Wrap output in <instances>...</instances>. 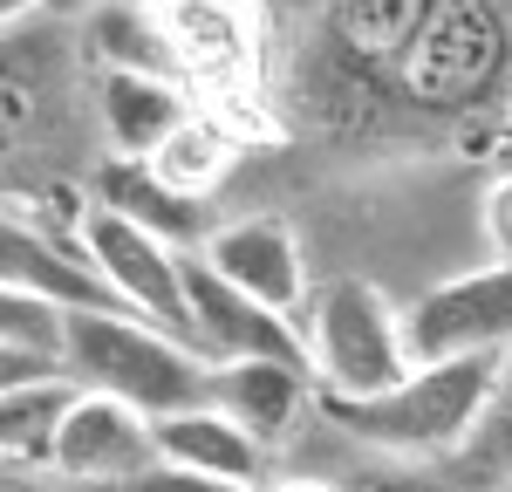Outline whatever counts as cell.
Listing matches in <instances>:
<instances>
[{"label":"cell","instance_id":"cell-27","mask_svg":"<svg viewBox=\"0 0 512 492\" xmlns=\"http://www.w3.org/2000/svg\"><path fill=\"white\" fill-rule=\"evenodd\" d=\"M287 492H342V486H321V479H287Z\"/></svg>","mask_w":512,"mask_h":492},{"label":"cell","instance_id":"cell-2","mask_svg":"<svg viewBox=\"0 0 512 492\" xmlns=\"http://www.w3.org/2000/svg\"><path fill=\"white\" fill-rule=\"evenodd\" d=\"M69 369L82 390L144 410L151 424L212 404V363L192 342L137 322V315H76L69 322Z\"/></svg>","mask_w":512,"mask_h":492},{"label":"cell","instance_id":"cell-1","mask_svg":"<svg viewBox=\"0 0 512 492\" xmlns=\"http://www.w3.org/2000/svg\"><path fill=\"white\" fill-rule=\"evenodd\" d=\"M506 356H465V363H424L396 383L390 397L369 404H328L335 431L369 451L390 458H458L465 438L478 431V417L499 390Z\"/></svg>","mask_w":512,"mask_h":492},{"label":"cell","instance_id":"cell-9","mask_svg":"<svg viewBox=\"0 0 512 492\" xmlns=\"http://www.w3.org/2000/svg\"><path fill=\"white\" fill-rule=\"evenodd\" d=\"M158 424L144 410L117 404V397H96L82 390L62 438H55V472L76 479V486H144L158 472Z\"/></svg>","mask_w":512,"mask_h":492},{"label":"cell","instance_id":"cell-23","mask_svg":"<svg viewBox=\"0 0 512 492\" xmlns=\"http://www.w3.org/2000/svg\"><path fill=\"white\" fill-rule=\"evenodd\" d=\"M349 492H424L410 472H390V479H362V486H349Z\"/></svg>","mask_w":512,"mask_h":492},{"label":"cell","instance_id":"cell-6","mask_svg":"<svg viewBox=\"0 0 512 492\" xmlns=\"http://www.w3.org/2000/svg\"><path fill=\"white\" fill-rule=\"evenodd\" d=\"M82 246H89V260L103 267V281L130 301L137 322H151V328H164V335H178V342L198 349L192 301H185V253H178V246H164L158 233H144L137 219H123L110 205L89 212ZM198 356H205V349H198Z\"/></svg>","mask_w":512,"mask_h":492},{"label":"cell","instance_id":"cell-22","mask_svg":"<svg viewBox=\"0 0 512 492\" xmlns=\"http://www.w3.org/2000/svg\"><path fill=\"white\" fill-rule=\"evenodd\" d=\"M137 492H253V486H233V479H205V472H171V465H158V472H151Z\"/></svg>","mask_w":512,"mask_h":492},{"label":"cell","instance_id":"cell-11","mask_svg":"<svg viewBox=\"0 0 512 492\" xmlns=\"http://www.w3.org/2000/svg\"><path fill=\"white\" fill-rule=\"evenodd\" d=\"M239 294H253V301H267L274 315H308V267H301V240H294V226H280V219H239L226 233H212V240L198 246Z\"/></svg>","mask_w":512,"mask_h":492},{"label":"cell","instance_id":"cell-14","mask_svg":"<svg viewBox=\"0 0 512 492\" xmlns=\"http://www.w3.org/2000/svg\"><path fill=\"white\" fill-rule=\"evenodd\" d=\"M158 458L171 472H205V479H233V486H253L260 465H267V445L253 431H239L226 410H178V417H158Z\"/></svg>","mask_w":512,"mask_h":492},{"label":"cell","instance_id":"cell-10","mask_svg":"<svg viewBox=\"0 0 512 492\" xmlns=\"http://www.w3.org/2000/svg\"><path fill=\"white\" fill-rule=\"evenodd\" d=\"M0 281H7V294H35V301H55L69 315H130V301L103 281L89 246H62L55 233H41L14 212L0 226Z\"/></svg>","mask_w":512,"mask_h":492},{"label":"cell","instance_id":"cell-12","mask_svg":"<svg viewBox=\"0 0 512 492\" xmlns=\"http://www.w3.org/2000/svg\"><path fill=\"white\" fill-rule=\"evenodd\" d=\"M315 369L301 363H212V410H226L260 445H287L308 417Z\"/></svg>","mask_w":512,"mask_h":492},{"label":"cell","instance_id":"cell-28","mask_svg":"<svg viewBox=\"0 0 512 492\" xmlns=\"http://www.w3.org/2000/svg\"><path fill=\"white\" fill-rule=\"evenodd\" d=\"M492 492H512V479H506V486H492Z\"/></svg>","mask_w":512,"mask_h":492},{"label":"cell","instance_id":"cell-18","mask_svg":"<svg viewBox=\"0 0 512 492\" xmlns=\"http://www.w3.org/2000/svg\"><path fill=\"white\" fill-rule=\"evenodd\" d=\"M89 48L103 55V76H178L171 41H164V14L144 0H110L103 14H89Z\"/></svg>","mask_w":512,"mask_h":492},{"label":"cell","instance_id":"cell-15","mask_svg":"<svg viewBox=\"0 0 512 492\" xmlns=\"http://www.w3.org/2000/svg\"><path fill=\"white\" fill-rule=\"evenodd\" d=\"M233 158H239V130H233V117L219 110V103H198L192 117L178 123V137L164 144L158 158H151V171H158L164 185L178 192V199H212L219 192V178L233 171Z\"/></svg>","mask_w":512,"mask_h":492},{"label":"cell","instance_id":"cell-16","mask_svg":"<svg viewBox=\"0 0 512 492\" xmlns=\"http://www.w3.org/2000/svg\"><path fill=\"white\" fill-rule=\"evenodd\" d=\"M82 383H35V390H7L0 397V451H7V472H41L55 465V438L76 410Z\"/></svg>","mask_w":512,"mask_h":492},{"label":"cell","instance_id":"cell-25","mask_svg":"<svg viewBox=\"0 0 512 492\" xmlns=\"http://www.w3.org/2000/svg\"><path fill=\"white\" fill-rule=\"evenodd\" d=\"M110 0H48V14H103Z\"/></svg>","mask_w":512,"mask_h":492},{"label":"cell","instance_id":"cell-4","mask_svg":"<svg viewBox=\"0 0 512 492\" xmlns=\"http://www.w3.org/2000/svg\"><path fill=\"white\" fill-rule=\"evenodd\" d=\"M512 62V35L492 0H437L424 35L396 62V89L424 110H472L485 103Z\"/></svg>","mask_w":512,"mask_h":492},{"label":"cell","instance_id":"cell-24","mask_svg":"<svg viewBox=\"0 0 512 492\" xmlns=\"http://www.w3.org/2000/svg\"><path fill=\"white\" fill-rule=\"evenodd\" d=\"M35 7H48V0H0V21H7V35H14V21H28Z\"/></svg>","mask_w":512,"mask_h":492},{"label":"cell","instance_id":"cell-20","mask_svg":"<svg viewBox=\"0 0 512 492\" xmlns=\"http://www.w3.org/2000/svg\"><path fill=\"white\" fill-rule=\"evenodd\" d=\"M451 472L478 492H492V486L512 479V363L499 369V390H492V404L478 417V431L465 438V451L451 458Z\"/></svg>","mask_w":512,"mask_h":492},{"label":"cell","instance_id":"cell-26","mask_svg":"<svg viewBox=\"0 0 512 492\" xmlns=\"http://www.w3.org/2000/svg\"><path fill=\"white\" fill-rule=\"evenodd\" d=\"M7 492H48V486H41L35 472H7Z\"/></svg>","mask_w":512,"mask_h":492},{"label":"cell","instance_id":"cell-3","mask_svg":"<svg viewBox=\"0 0 512 492\" xmlns=\"http://www.w3.org/2000/svg\"><path fill=\"white\" fill-rule=\"evenodd\" d=\"M308 363H315L321 404H369V397H390L396 383L410 376V335L403 315L376 294L369 281H328L315 287L308 315Z\"/></svg>","mask_w":512,"mask_h":492},{"label":"cell","instance_id":"cell-21","mask_svg":"<svg viewBox=\"0 0 512 492\" xmlns=\"http://www.w3.org/2000/svg\"><path fill=\"white\" fill-rule=\"evenodd\" d=\"M485 246H492V260H512V171L485 185Z\"/></svg>","mask_w":512,"mask_h":492},{"label":"cell","instance_id":"cell-5","mask_svg":"<svg viewBox=\"0 0 512 492\" xmlns=\"http://www.w3.org/2000/svg\"><path fill=\"white\" fill-rule=\"evenodd\" d=\"M410 363H465V356H512V260L431 287L403 308Z\"/></svg>","mask_w":512,"mask_h":492},{"label":"cell","instance_id":"cell-19","mask_svg":"<svg viewBox=\"0 0 512 492\" xmlns=\"http://www.w3.org/2000/svg\"><path fill=\"white\" fill-rule=\"evenodd\" d=\"M437 0H335V35L349 55L362 62H403L410 55V41L424 35V21H431Z\"/></svg>","mask_w":512,"mask_h":492},{"label":"cell","instance_id":"cell-17","mask_svg":"<svg viewBox=\"0 0 512 492\" xmlns=\"http://www.w3.org/2000/svg\"><path fill=\"white\" fill-rule=\"evenodd\" d=\"M103 205L123 212V219H137L144 233H158L164 246L198 253V226H205V219H198V205L178 199L151 164H110V171H103Z\"/></svg>","mask_w":512,"mask_h":492},{"label":"cell","instance_id":"cell-13","mask_svg":"<svg viewBox=\"0 0 512 492\" xmlns=\"http://www.w3.org/2000/svg\"><path fill=\"white\" fill-rule=\"evenodd\" d=\"M96 103H103V130L123 151V164H151L178 137V123L198 110L178 76H103Z\"/></svg>","mask_w":512,"mask_h":492},{"label":"cell","instance_id":"cell-8","mask_svg":"<svg viewBox=\"0 0 512 492\" xmlns=\"http://www.w3.org/2000/svg\"><path fill=\"white\" fill-rule=\"evenodd\" d=\"M164 41L192 96H246L260 76V7L253 0H164Z\"/></svg>","mask_w":512,"mask_h":492},{"label":"cell","instance_id":"cell-7","mask_svg":"<svg viewBox=\"0 0 512 492\" xmlns=\"http://www.w3.org/2000/svg\"><path fill=\"white\" fill-rule=\"evenodd\" d=\"M185 301H192V328L205 363H308V335L294 315H274L267 301L239 294L205 253H185Z\"/></svg>","mask_w":512,"mask_h":492}]
</instances>
